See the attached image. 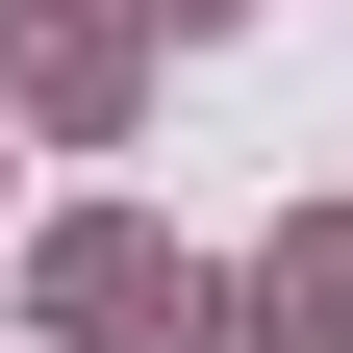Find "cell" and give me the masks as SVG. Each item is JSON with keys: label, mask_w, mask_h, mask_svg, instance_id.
Returning <instances> with one entry per match:
<instances>
[{"label": "cell", "mask_w": 353, "mask_h": 353, "mask_svg": "<svg viewBox=\"0 0 353 353\" xmlns=\"http://www.w3.org/2000/svg\"><path fill=\"white\" fill-rule=\"evenodd\" d=\"M51 303H76V328H152L176 278H152V228H76V252H51Z\"/></svg>", "instance_id": "6da1fadb"}, {"label": "cell", "mask_w": 353, "mask_h": 353, "mask_svg": "<svg viewBox=\"0 0 353 353\" xmlns=\"http://www.w3.org/2000/svg\"><path fill=\"white\" fill-rule=\"evenodd\" d=\"M176 26H252V0H176Z\"/></svg>", "instance_id": "7a4b0ae2"}]
</instances>
